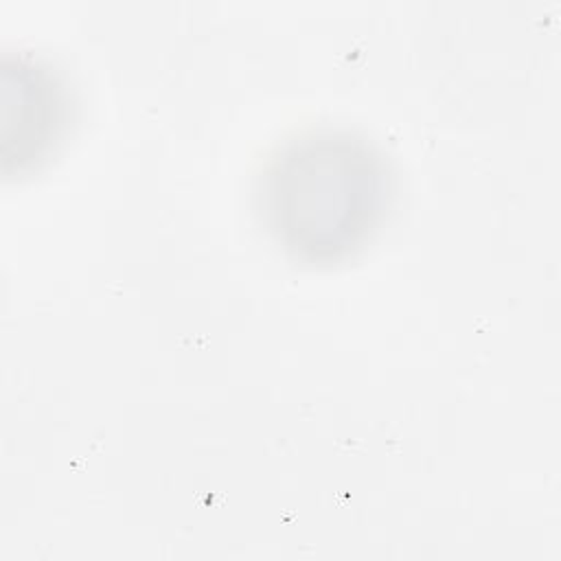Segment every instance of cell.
Segmentation results:
<instances>
[{
	"instance_id": "1",
	"label": "cell",
	"mask_w": 561,
	"mask_h": 561,
	"mask_svg": "<svg viewBox=\"0 0 561 561\" xmlns=\"http://www.w3.org/2000/svg\"><path fill=\"white\" fill-rule=\"evenodd\" d=\"M390 197L392 169L375 142L348 129H313L272 153L256 208L291 259L335 265L370 241Z\"/></svg>"
}]
</instances>
